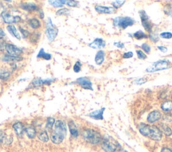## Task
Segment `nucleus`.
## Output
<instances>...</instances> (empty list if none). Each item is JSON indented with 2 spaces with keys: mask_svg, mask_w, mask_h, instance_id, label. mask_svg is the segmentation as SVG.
<instances>
[{
  "mask_svg": "<svg viewBox=\"0 0 172 152\" xmlns=\"http://www.w3.org/2000/svg\"><path fill=\"white\" fill-rule=\"evenodd\" d=\"M139 129L143 136L149 137L151 139L159 141L162 137L161 131L155 125H149L145 123H141L139 126Z\"/></svg>",
  "mask_w": 172,
  "mask_h": 152,
  "instance_id": "nucleus-1",
  "label": "nucleus"
},
{
  "mask_svg": "<svg viewBox=\"0 0 172 152\" xmlns=\"http://www.w3.org/2000/svg\"><path fill=\"white\" fill-rule=\"evenodd\" d=\"M67 135V127L65 123L63 121L58 120L55 123V130L51 135V141L55 144H59L65 139Z\"/></svg>",
  "mask_w": 172,
  "mask_h": 152,
  "instance_id": "nucleus-2",
  "label": "nucleus"
},
{
  "mask_svg": "<svg viewBox=\"0 0 172 152\" xmlns=\"http://www.w3.org/2000/svg\"><path fill=\"white\" fill-rule=\"evenodd\" d=\"M172 65H171V62L168 60H160L157 62H155L153 64L146 69V72H155L160 70H166L170 69Z\"/></svg>",
  "mask_w": 172,
  "mask_h": 152,
  "instance_id": "nucleus-3",
  "label": "nucleus"
},
{
  "mask_svg": "<svg viewBox=\"0 0 172 152\" xmlns=\"http://www.w3.org/2000/svg\"><path fill=\"white\" fill-rule=\"evenodd\" d=\"M83 137L86 142L91 144H98L101 141L100 133L93 129H86L84 131Z\"/></svg>",
  "mask_w": 172,
  "mask_h": 152,
  "instance_id": "nucleus-4",
  "label": "nucleus"
},
{
  "mask_svg": "<svg viewBox=\"0 0 172 152\" xmlns=\"http://www.w3.org/2000/svg\"><path fill=\"white\" fill-rule=\"evenodd\" d=\"M117 144L116 140L112 137L106 136L101 139V148L106 152H115Z\"/></svg>",
  "mask_w": 172,
  "mask_h": 152,
  "instance_id": "nucleus-5",
  "label": "nucleus"
},
{
  "mask_svg": "<svg viewBox=\"0 0 172 152\" xmlns=\"http://www.w3.org/2000/svg\"><path fill=\"white\" fill-rule=\"evenodd\" d=\"M135 23L133 18L130 17H117L114 19L113 25L116 27H118L125 30L128 26H131Z\"/></svg>",
  "mask_w": 172,
  "mask_h": 152,
  "instance_id": "nucleus-6",
  "label": "nucleus"
},
{
  "mask_svg": "<svg viewBox=\"0 0 172 152\" xmlns=\"http://www.w3.org/2000/svg\"><path fill=\"white\" fill-rule=\"evenodd\" d=\"M58 34V28L55 26V25L53 23L51 19L50 18H48L47 22V27H46V34L47 36L48 40L50 42L54 41L57 36Z\"/></svg>",
  "mask_w": 172,
  "mask_h": 152,
  "instance_id": "nucleus-7",
  "label": "nucleus"
},
{
  "mask_svg": "<svg viewBox=\"0 0 172 152\" xmlns=\"http://www.w3.org/2000/svg\"><path fill=\"white\" fill-rule=\"evenodd\" d=\"M139 14L143 26L146 31L151 33L152 31V28H153V26H152L151 22L149 21V18L147 14H146V13L144 10H140L139 12Z\"/></svg>",
  "mask_w": 172,
  "mask_h": 152,
  "instance_id": "nucleus-8",
  "label": "nucleus"
},
{
  "mask_svg": "<svg viewBox=\"0 0 172 152\" xmlns=\"http://www.w3.org/2000/svg\"><path fill=\"white\" fill-rule=\"evenodd\" d=\"M2 18L4 19V22L7 24H12V23H18L21 21V18L18 16H12L9 13L4 12L1 14Z\"/></svg>",
  "mask_w": 172,
  "mask_h": 152,
  "instance_id": "nucleus-9",
  "label": "nucleus"
},
{
  "mask_svg": "<svg viewBox=\"0 0 172 152\" xmlns=\"http://www.w3.org/2000/svg\"><path fill=\"white\" fill-rule=\"evenodd\" d=\"M5 50H6L9 55L14 56H19L22 53V50L21 48L17 47L15 45L11 44H6Z\"/></svg>",
  "mask_w": 172,
  "mask_h": 152,
  "instance_id": "nucleus-10",
  "label": "nucleus"
},
{
  "mask_svg": "<svg viewBox=\"0 0 172 152\" xmlns=\"http://www.w3.org/2000/svg\"><path fill=\"white\" fill-rule=\"evenodd\" d=\"M76 83L82 87L83 89L86 90H91L93 91V87H92V83L91 80H89V78L87 77H80L79 78L76 80Z\"/></svg>",
  "mask_w": 172,
  "mask_h": 152,
  "instance_id": "nucleus-11",
  "label": "nucleus"
},
{
  "mask_svg": "<svg viewBox=\"0 0 172 152\" xmlns=\"http://www.w3.org/2000/svg\"><path fill=\"white\" fill-rule=\"evenodd\" d=\"M88 46L94 49H100L106 46V42L101 38H95Z\"/></svg>",
  "mask_w": 172,
  "mask_h": 152,
  "instance_id": "nucleus-12",
  "label": "nucleus"
},
{
  "mask_svg": "<svg viewBox=\"0 0 172 152\" xmlns=\"http://www.w3.org/2000/svg\"><path fill=\"white\" fill-rule=\"evenodd\" d=\"M161 117V114L159 111H153L149 114L147 121L149 123H153L159 121Z\"/></svg>",
  "mask_w": 172,
  "mask_h": 152,
  "instance_id": "nucleus-13",
  "label": "nucleus"
},
{
  "mask_svg": "<svg viewBox=\"0 0 172 152\" xmlns=\"http://www.w3.org/2000/svg\"><path fill=\"white\" fill-rule=\"evenodd\" d=\"M95 10L98 13H107L110 14L111 13L114 12V8L109 7L106 6H102V5H95Z\"/></svg>",
  "mask_w": 172,
  "mask_h": 152,
  "instance_id": "nucleus-14",
  "label": "nucleus"
},
{
  "mask_svg": "<svg viewBox=\"0 0 172 152\" xmlns=\"http://www.w3.org/2000/svg\"><path fill=\"white\" fill-rule=\"evenodd\" d=\"M104 110H105V108H101V109H99V110L93 111L91 113H89V116L95 120H102L104 119L103 114Z\"/></svg>",
  "mask_w": 172,
  "mask_h": 152,
  "instance_id": "nucleus-15",
  "label": "nucleus"
},
{
  "mask_svg": "<svg viewBox=\"0 0 172 152\" xmlns=\"http://www.w3.org/2000/svg\"><path fill=\"white\" fill-rule=\"evenodd\" d=\"M104 58H105V52L103 50H99L95 54V62L98 65H101L104 63Z\"/></svg>",
  "mask_w": 172,
  "mask_h": 152,
  "instance_id": "nucleus-16",
  "label": "nucleus"
},
{
  "mask_svg": "<svg viewBox=\"0 0 172 152\" xmlns=\"http://www.w3.org/2000/svg\"><path fill=\"white\" fill-rule=\"evenodd\" d=\"M13 127L17 136L18 137H21L22 136V134H23V132L24 130L23 124L20 122H17L13 125Z\"/></svg>",
  "mask_w": 172,
  "mask_h": 152,
  "instance_id": "nucleus-17",
  "label": "nucleus"
},
{
  "mask_svg": "<svg viewBox=\"0 0 172 152\" xmlns=\"http://www.w3.org/2000/svg\"><path fill=\"white\" fill-rule=\"evenodd\" d=\"M21 7L23 8L24 10L27 11L38 10L37 5L35 4H34V3H24V4H21Z\"/></svg>",
  "mask_w": 172,
  "mask_h": 152,
  "instance_id": "nucleus-18",
  "label": "nucleus"
},
{
  "mask_svg": "<svg viewBox=\"0 0 172 152\" xmlns=\"http://www.w3.org/2000/svg\"><path fill=\"white\" fill-rule=\"evenodd\" d=\"M7 30L8 32H9L11 34L14 36L15 38H16L18 40H20L21 36L20 35V34L17 31L16 27L14 26V25H9V26H7Z\"/></svg>",
  "mask_w": 172,
  "mask_h": 152,
  "instance_id": "nucleus-19",
  "label": "nucleus"
},
{
  "mask_svg": "<svg viewBox=\"0 0 172 152\" xmlns=\"http://www.w3.org/2000/svg\"><path fill=\"white\" fill-rule=\"evenodd\" d=\"M26 133L27 134V136L30 139H34L36 137V132L35 130V128L32 125H29L25 129Z\"/></svg>",
  "mask_w": 172,
  "mask_h": 152,
  "instance_id": "nucleus-20",
  "label": "nucleus"
},
{
  "mask_svg": "<svg viewBox=\"0 0 172 152\" xmlns=\"http://www.w3.org/2000/svg\"><path fill=\"white\" fill-rule=\"evenodd\" d=\"M69 128L71 136L75 137H77L78 136V130L75 123L73 122V121H70L69 122Z\"/></svg>",
  "mask_w": 172,
  "mask_h": 152,
  "instance_id": "nucleus-21",
  "label": "nucleus"
},
{
  "mask_svg": "<svg viewBox=\"0 0 172 152\" xmlns=\"http://www.w3.org/2000/svg\"><path fill=\"white\" fill-rule=\"evenodd\" d=\"M22 60V57L20 56H14L11 55H5L3 57V61L5 62H10V61H20Z\"/></svg>",
  "mask_w": 172,
  "mask_h": 152,
  "instance_id": "nucleus-22",
  "label": "nucleus"
},
{
  "mask_svg": "<svg viewBox=\"0 0 172 152\" xmlns=\"http://www.w3.org/2000/svg\"><path fill=\"white\" fill-rule=\"evenodd\" d=\"M51 57H52V56L51 54H49V53H46L44 52V50L43 48H41L40 51H39V53L37 55V58H43L44 59H45V60H50L51 59Z\"/></svg>",
  "mask_w": 172,
  "mask_h": 152,
  "instance_id": "nucleus-23",
  "label": "nucleus"
},
{
  "mask_svg": "<svg viewBox=\"0 0 172 152\" xmlns=\"http://www.w3.org/2000/svg\"><path fill=\"white\" fill-rule=\"evenodd\" d=\"M161 109L164 111H171L172 110V101H165L161 105Z\"/></svg>",
  "mask_w": 172,
  "mask_h": 152,
  "instance_id": "nucleus-24",
  "label": "nucleus"
},
{
  "mask_svg": "<svg viewBox=\"0 0 172 152\" xmlns=\"http://www.w3.org/2000/svg\"><path fill=\"white\" fill-rule=\"evenodd\" d=\"M133 36L137 39V40H142V39L148 38V36L145 34L141 30H139L135 32L133 34Z\"/></svg>",
  "mask_w": 172,
  "mask_h": 152,
  "instance_id": "nucleus-25",
  "label": "nucleus"
},
{
  "mask_svg": "<svg viewBox=\"0 0 172 152\" xmlns=\"http://www.w3.org/2000/svg\"><path fill=\"white\" fill-rule=\"evenodd\" d=\"M29 23L30 26L32 28H34V29H36V28H38L41 26L40 22H39L38 19L36 18L30 19L29 22Z\"/></svg>",
  "mask_w": 172,
  "mask_h": 152,
  "instance_id": "nucleus-26",
  "label": "nucleus"
},
{
  "mask_svg": "<svg viewBox=\"0 0 172 152\" xmlns=\"http://www.w3.org/2000/svg\"><path fill=\"white\" fill-rule=\"evenodd\" d=\"M38 138L43 142H47L49 141V136L46 131H41L38 136Z\"/></svg>",
  "mask_w": 172,
  "mask_h": 152,
  "instance_id": "nucleus-27",
  "label": "nucleus"
},
{
  "mask_svg": "<svg viewBox=\"0 0 172 152\" xmlns=\"http://www.w3.org/2000/svg\"><path fill=\"white\" fill-rule=\"evenodd\" d=\"M54 123H55V119H54V118H52V117L48 118L47 122V125H46V128L47 129H49V130H50V129L53 128Z\"/></svg>",
  "mask_w": 172,
  "mask_h": 152,
  "instance_id": "nucleus-28",
  "label": "nucleus"
},
{
  "mask_svg": "<svg viewBox=\"0 0 172 152\" xmlns=\"http://www.w3.org/2000/svg\"><path fill=\"white\" fill-rule=\"evenodd\" d=\"M125 3V0H123V1H114L112 2V5L114 7V9H118V8L122 7Z\"/></svg>",
  "mask_w": 172,
  "mask_h": 152,
  "instance_id": "nucleus-29",
  "label": "nucleus"
},
{
  "mask_svg": "<svg viewBox=\"0 0 172 152\" xmlns=\"http://www.w3.org/2000/svg\"><path fill=\"white\" fill-rule=\"evenodd\" d=\"M161 128L163 129V133H164L167 136H170L172 134V131L171 129L168 126H165V125H161Z\"/></svg>",
  "mask_w": 172,
  "mask_h": 152,
  "instance_id": "nucleus-30",
  "label": "nucleus"
},
{
  "mask_svg": "<svg viewBox=\"0 0 172 152\" xmlns=\"http://www.w3.org/2000/svg\"><path fill=\"white\" fill-rule=\"evenodd\" d=\"M69 10L67 9V8H63V9L59 10L56 14L57 16H61V15H67V14H69Z\"/></svg>",
  "mask_w": 172,
  "mask_h": 152,
  "instance_id": "nucleus-31",
  "label": "nucleus"
},
{
  "mask_svg": "<svg viewBox=\"0 0 172 152\" xmlns=\"http://www.w3.org/2000/svg\"><path fill=\"white\" fill-rule=\"evenodd\" d=\"M149 38H150L151 40L154 42H157L159 41V35L157 34L156 33L151 32L149 34Z\"/></svg>",
  "mask_w": 172,
  "mask_h": 152,
  "instance_id": "nucleus-32",
  "label": "nucleus"
},
{
  "mask_svg": "<svg viewBox=\"0 0 172 152\" xmlns=\"http://www.w3.org/2000/svg\"><path fill=\"white\" fill-rule=\"evenodd\" d=\"M136 52H137L138 58L140 59V60H145V59L146 58V55L143 51H141V50H137Z\"/></svg>",
  "mask_w": 172,
  "mask_h": 152,
  "instance_id": "nucleus-33",
  "label": "nucleus"
},
{
  "mask_svg": "<svg viewBox=\"0 0 172 152\" xmlns=\"http://www.w3.org/2000/svg\"><path fill=\"white\" fill-rule=\"evenodd\" d=\"M49 3L50 5H52L53 6L55 7H61L63 5L61 3V1H51V0H49Z\"/></svg>",
  "mask_w": 172,
  "mask_h": 152,
  "instance_id": "nucleus-34",
  "label": "nucleus"
},
{
  "mask_svg": "<svg viewBox=\"0 0 172 152\" xmlns=\"http://www.w3.org/2000/svg\"><path fill=\"white\" fill-rule=\"evenodd\" d=\"M10 77L9 72H0V79L5 80Z\"/></svg>",
  "mask_w": 172,
  "mask_h": 152,
  "instance_id": "nucleus-35",
  "label": "nucleus"
},
{
  "mask_svg": "<svg viewBox=\"0 0 172 152\" xmlns=\"http://www.w3.org/2000/svg\"><path fill=\"white\" fill-rule=\"evenodd\" d=\"M141 48L143 49L144 52H145L146 53H148V54H149L151 52V46L146 43H144L142 44Z\"/></svg>",
  "mask_w": 172,
  "mask_h": 152,
  "instance_id": "nucleus-36",
  "label": "nucleus"
},
{
  "mask_svg": "<svg viewBox=\"0 0 172 152\" xmlns=\"http://www.w3.org/2000/svg\"><path fill=\"white\" fill-rule=\"evenodd\" d=\"M160 37L165 39H170L172 38V34L171 32H162L160 34Z\"/></svg>",
  "mask_w": 172,
  "mask_h": 152,
  "instance_id": "nucleus-37",
  "label": "nucleus"
},
{
  "mask_svg": "<svg viewBox=\"0 0 172 152\" xmlns=\"http://www.w3.org/2000/svg\"><path fill=\"white\" fill-rule=\"evenodd\" d=\"M81 67V63L80 61H77L76 62V63L75 64L74 66H73V70H74V72H80Z\"/></svg>",
  "mask_w": 172,
  "mask_h": 152,
  "instance_id": "nucleus-38",
  "label": "nucleus"
},
{
  "mask_svg": "<svg viewBox=\"0 0 172 152\" xmlns=\"http://www.w3.org/2000/svg\"><path fill=\"white\" fill-rule=\"evenodd\" d=\"M5 45H6V43H5V40L4 39V38L1 37L0 38V51H4L5 48Z\"/></svg>",
  "mask_w": 172,
  "mask_h": 152,
  "instance_id": "nucleus-39",
  "label": "nucleus"
},
{
  "mask_svg": "<svg viewBox=\"0 0 172 152\" xmlns=\"http://www.w3.org/2000/svg\"><path fill=\"white\" fill-rule=\"evenodd\" d=\"M146 81H147V80H146V78H137V79L135 80L134 83L136 84H143L144 83H146Z\"/></svg>",
  "mask_w": 172,
  "mask_h": 152,
  "instance_id": "nucleus-40",
  "label": "nucleus"
},
{
  "mask_svg": "<svg viewBox=\"0 0 172 152\" xmlns=\"http://www.w3.org/2000/svg\"><path fill=\"white\" fill-rule=\"evenodd\" d=\"M66 4L67 5H69V7H77L78 5V2L76 1H67Z\"/></svg>",
  "mask_w": 172,
  "mask_h": 152,
  "instance_id": "nucleus-41",
  "label": "nucleus"
},
{
  "mask_svg": "<svg viewBox=\"0 0 172 152\" xmlns=\"http://www.w3.org/2000/svg\"><path fill=\"white\" fill-rule=\"evenodd\" d=\"M20 32H22V36H23V38H26L27 36H29L30 32H29V30H24V29H23V28H20Z\"/></svg>",
  "mask_w": 172,
  "mask_h": 152,
  "instance_id": "nucleus-42",
  "label": "nucleus"
},
{
  "mask_svg": "<svg viewBox=\"0 0 172 152\" xmlns=\"http://www.w3.org/2000/svg\"><path fill=\"white\" fill-rule=\"evenodd\" d=\"M132 56H133V53H132V52H131V51L126 52V53H125V54H123V58H131L132 57Z\"/></svg>",
  "mask_w": 172,
  "mask_h": 152,
  "instance_id": "nucleus-43",
  "label": "nucleus"
},
{
  "mask_svg": "<svg viewBox=\"0 0 172 152\" xmlns=\"http://www.w3.org/2000/svg\"><path fill=\"white\" fill-rule=\"evenodd\" d=\"M5 138V133L3 131L0 130V145H1L2 143L4 142Z\"/></svg>",
  "mask_w": 172,
  "mask_h": 152,
  "instance_id": "nucleus-44",
  "label": "nucleus"
},
{
  "mask_svg": "<svg viewBox=\"0 0 172 152\" xmlns=\"http://www.w3.org/2000/svg\"><path fill=\"white\" fill-rule=\"evenodd\" d=\"M114 45L115 46L119 48H123L125 47V44H124L122 43V42H114Z\"/></svg>",
  "mask_w": 172,
  "mask_h": 152,
  "instance_id": "nucleus-45",
  "label": "nucleus"
},
{
  "mask_svg": "<svg viewBox=\"0 0 172 152\" xmlns=\"http://www.w3.org/2000/svg\"><path fill=\"white\" fill-rule=\"evenodd\" d=\"M157 48L159 49L161 52H167V48L165 46H157Z\"/></svg>",
  "mask_w": 172,
  "mask_h": 152,
  "instance_id": "nucleus-46",
  "label": "nucleus"
},
{
  "mask_svg": "<svg viewBox=\"0 0 172 152\" xmlns=\"http://www.w3.org/2000/svg\"><path fill=\"white\" fill-rule=\"evenodd\" d=\"M161 152H172V151L171 150H170V149H169V148H165L162 149V150Z\"/></svg>",
  "mask_w": 172,
  "mask_h": 152,
  "instance_id": "nucleus-47",
  "label": "nucleus"
},
{
  "mask_svg": "<svg viewBox=\"0 0 172 152\" xmlns=\"http://www.w3.org/2000/svg\"><path fill=\"white\" fill-rule=\"evenodd\" d=\"M4 36H5V32H4V30H3L2 28H0V36H2V37L3 38Z\"/></svg>",
  "mask_w": 172,
  "mask_h": 152,
  "instance_id": "nucleus-48",
  "label": "nucleus"
},
{
  "mask_svg": "<svg viewBox=\"0 0 172 152\" xmlns=\"http://www.w3.org/2000/svg\"><path fill=\"white\" fill-rule=\"evenodd\" d=\"M44 12H43L42 10H41V11H40V18H41V19H43V18H44Z\"/></svg>",
  "mask_w": 172,
  "mask_h": 152,
  "instance_id": "nucleus-49",
  "label": "nucleus"
},
{
  "mask_svg": "<svg viewBox=\"0 0 172 152\" xmlns=\"http://www.w3.org/2000/svg\"><path fill=\"white\" fill-rule=\"evenodd\" d=\"M170 16H171V17H172V11H171V12L170 13Z\"/></svg>",
  "mask_w": 172,
  "mask_h": 152,
  "instance_id": "nucleus-50",
  "label": "nucleus"
},
{
  "mask_svg": "<svg viewBox=\"0 0 172 152\" xmlns=\"http://www.w3.org/2000/svg\"><path fill=\"white\" fill-rule=\"evenodd\" d=\"M122 152H128V151H125H125H122Z\"/></svg>",
  "mask_w": 172,
  "mask_h": 152,
  "instance_id": "nucleus-51",
  "label": "nucleus"
}]
</instances>
